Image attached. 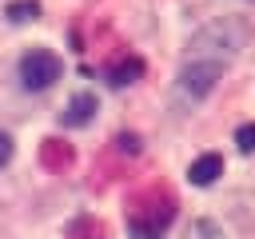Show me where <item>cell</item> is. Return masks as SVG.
I'll return each mask as SVG.
<instances>
[{"instance_id":"obj_4","label":"cell","mask_w":255,"mask_h":239,"mask_svg":"<svg viewBox=\"0 0 255 239\" xmlns=\"http://www.w3.org/2000/svg\"><path fill=\"white\" fill-rule=\"evenodd\" d=\"M219 175H223V155H215V151L199 155V159L187 167V179H191L195 187H207V183H215Z\"/></svg>"},{"instance_id":"obj_5","label":"cell","mask_w":255,"mask_h":239,"mask_svg":"<svg viewBox=\"0 0 255 239\" xmlns=\"http://www.w3.org/2000/svg\"><path fill=\"white\" fill-rule=\"evenodd\" d=\"M143 76V64L135 60V56H128V60H120L116 68H112V84L116 88H124V84H131V80H139Z\"/></svg>"},{"instance_id":"obj_9","label":"cell","mask_w":255,"mask_h":239,"mask_svg":"<svg viewBox=\"0 0 255 239\" xmlns=\"http://www.w3.org/2000/svg\"><path fill=\"white\" fill-rule=\"evenodd\" d=\"M8 159H12V135H8V131H0V167H4Z\"/></svg>"},{"instance_id":"obj_6","label":"cell","mask_w":255,"mask_h":239,"mask_svg":"<svg viewBox=\"0 0 255 239\" xmlns=\"http://www.w3.org/2000/svg\"><path fill=\"white\" fill-rule=\"evenodd\" d=\"M12 24H28V20H36L40 16V4L36 0H16V4H8V12H4Z\"/></svg>"},{"instance_id":"obj_11","label":"cell","mask_w":255,"mask_h":239,"mask_svg":"<svg viewBox=\"0 0 255 239\" xmlns=\"http://www.w3.org/2000/svg\"><path fill=\"white\" fill-rule=\"evenodd\" d=\"M151 239H155V235H151Z\"/></svg>"},{"instance_id":"obj_1","label":"cell","mask_w":255,"mask_h":239,"mask_svg":"<svg viewBox=\"0 0 255 239\" xmlns=\"http://www.w3.org/2000/svg\"><path fill=\"white\" fill-rule=\"evenodd\" d=\"M60 72H64V64H60V56L48 52V48H32V52H24V60H20V84H24L28 92L52 88V84L60 80Z\"/></svg>"},{"instance_id":"obj_3","label":"cell","mask_w":255,"mask_h":239,"mask_svg":"<svg viewBox=\"0 0 255 239\" xmlns=\"http://www.w3.org/2000/svg\"><path fill=\"white\" fill-rule=\"evenodd\" d=\"M92 116H96V96H92V92H76V96L68 100V108L60 112V123H64V127H88Z\"/></svg>"},{"instance_id":"obj_7","label":"cell","mask_w":255,"mask_h":239,"mask_svg":"<svg viewBox=\"0 0 255 239\" xmlns=\"http://www.w3.org/2000/svg\"><path fill=\"white\" fill-rule=\"evenodd\" d=\"M191 239H223V231L211 219H199V223H191Z\"/></svg>"},{"instance_id":"obj_10","label":"cell","mask_w":255,"mask_h":239,"mask_svg":"<svg viewBox=\"0 0 255 239\" xmlns=\"http://www.w3.org/2000/svg\"><path fill=\"white\" fill-rule=\"evenodd\" d=\"M120 151H139V139L135 135H120Z\"/></svg>"},{"instance_id":"obj_8","label":"cell","mask_w":255,"mask_h":239,"mask_svg":"<svg viewBox=\"0 0 255 239\" xmlns=\"http://www.w3.org/2000/svg\"><path fill=\"white\" fill-rule=\"evenodd\" d=\"M235 143H239V151H255V123H243L235 131Z\"/></svg>"},{"instance_id":"obj_2","label":"cell","mask_w":255,"mask_h":239,"mask_svg":"<svg viewBox=\"0 0 255 239\" xmlns=\"http://www.w3.org/2000/svg\"><path fill=\"white\" fill-rule=\"evenodd\" d=\"M219 76H223V64H215V60H187L183 68H179V96L183 100H191V104H199L203 96H211V88L219 84Z\"/></svg>"}]
</instances>
